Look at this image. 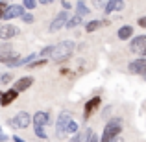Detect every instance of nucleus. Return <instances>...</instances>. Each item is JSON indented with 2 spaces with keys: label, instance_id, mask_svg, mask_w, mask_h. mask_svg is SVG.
<instances>
[{
  "label": "nucleus",
  "instance_id": "nucleus-17",
  "mask_svg": "<svg viewBox=\"0 0 146 142\" xmlns=\"http://www.w3.org/2000/svg\"><path fill=\"white\" fill-rule=\"evenodd\" d=\"M91 13V9L89 7H87V4L85 2H82V0H80V2H76V15H80V17H85V15H89Z\"/></svg>",
  "mask_w": 146,
  "mask_h": 142
},
{
  "label": "nucleus",
  "instance_id": "nucleus-28",
  "mask_svg": "<svg viewBox=\"0 0 146 142\" xmlns=\"http://www.w3.org/2000/svg\"><path fill=\"white\" fill-rule=\"evenodd\" d=\"M85 142H100V139H98L96 133H91V135L87 137V140H85Z\"/></svg>",
  "mask_w": 146,
  "mask_h": 142
},
{
  "label": "nucleus",
  "instance_id": "nucleus-5",
  "mask_svg": "<svg viewBox=\"0 0 146 142\" xmlns=\"http://www.w3.org/2000/svg\"><path fill=\"white\" fill-rule=\"evenodd\" d=\"M68 11H59V13L54 17V20L50 22V26H48V32L50 33H56V32H59L61 28H65L67 26V22H68Z\"/></svg>",
  "mask_w": 146,
  "mask_h": 142
},
{
  "label": "nucleus",
  "instance_id": "nucleus-16",
  "mask_svg": "<svg viewBox=\"0 0 146 142\" xmlns=\"http://www.w3.org/2000/svg\"><path fill=\"white\" fill-rule=\"evenodd\" d=\"M107 24V20H91V22H87L85 24V32H96L98 28H102V26H106Z\"/></svg>",
  "mask_w": 146,
  "mask_h": 142
},
{
  "label": "nucleus",
  "instance_id": "nucleus-1",
  "mask_svg": "<svg viewBox=\"0 0 146 142\" xmlns=\"http://www.w3.org/2000/svg\"><path fill=\"white\" fill-rule=\"evenodd\" d=\"M120 131H122V118L113 116L106 124V127H104V133H102V137H100V142H113L115 139L120 137Z\"/></svg>",
  "mask_w": 146,
  "mask_h": 142
},
{
  "label": "nucleus",
  "instance_id": "nucleus-27",
  "mask_svg": "<svg viewBox=\"0 0 146 142\" xmlns=\"http://www.w3.org/2000/svg\"><path fill=\"white\" fill-rule=\"evenodd\" d=\"M22 20H24L26 24H32V22H33V15L32 13H26L24 17H22Z\"/></svg>",
  "mask_w": 146,
  "mask_h": 142
},
{
  "label": "nucleus",
  "instance_id": "nucleus-8",
  "mask_svg": "<svg viewBox=\"0 0 146 142\" xmlns=\"http://www.w3.org/2000/svg\"><path fill=\"white\" fill-rule=\"evenodd\" d=\"M100 103H102V98H100V96H93V98L85 103V107H83V118H85V120H89L91 114L100 107Z\"/></svg>",
  "mask_w": 146,
  "mask_h": 142
},
{
  "label": "nucleus",
  "instance_id": "nucleus-4",
  "mask_svg": "<svg viewBox=\"0 0 146 142\" xmlns=\"http://www.w3.org/2000/svg\"><path fill=\"white\" fill-rule=\"evenodd\" d=\"M33 122V116L30 113H26V111H19L17 114H15L13 120H9V125H13V127H21V129H26L30 124Z\"/></svg>",
  "mask_w": 146,
  "mask_h": 142
},
{
  "label": "nucleus",
  "instance_id": "nucleus-30",
  "mask_svg": "<svg viewBox=\"0 0 146 142\" xmlns=\"http://www.w3.org/2000/svg\"><path fill=\"white\" fill-rule=\"evenodd\" d=\"M61 6H63V11H68L72 7V2H68V0H63L61 2Z\"/></svg>",
  "mask_w": 146,
  "mask_h": 142
},
{
  "label": "nucleus",
  "instance_id": "nucleus-9",
  "mask_svg": "<svg viewBox=\"0 0 146 142\" xmlns=\"http://www.w3.org/2000/svg\"><path fill=\"white\" fill-rule=\"evenodd\" d=\"M17 98H19L17 90H15V89H7V90H4V92H0V105L7 107V105H11Z\"/></svg>",
  "mask_w": 146,
  "mask_h": 142
},
{
  "label": "nucleus",
  "instance_id": "nucleus-11",
  "mask_svg": "<svg viewBox=\"0 0 146 142\" xmlns=\"http://www.w3.org/2000/svg\"><path fill=\"white\" fill-rule=\"evenodd\" d=\"M19 55L15 52H2L0 53V63L7 65V67H19Z\"/></svg>",
  "mask_w": 146,
  "mask_h": 142
},
{
  "label": "nucleus",
  "instance_id": "nucleus-15",
  "mask_svg": "<svg viewBox=\"0 0 146 142\" xmlns=\"http://www.w3.org/2000/svg\"><path fill=\"white\" fill-rule=\"evenodd\" d=\"M117 35H118V39H120V41H128V39H133V26H129V24L122 26V28H120V30L117 32Z\"/></svg>",
  "mask_w": 146,
  "mask_h": 142
},
{
  "label": "nucleus",
  "instance_id": "nucleus-23",
  "mask_svg": "<svg viewBox=\"0 0 146 142\" xmlns=\"http://www.w3.org/2000/svg\"><path fill=\"white\" fill-rule=\"evenodd\" d=\"M11 79H13V76H11L9 72H6V74H0V83H2V85H7Z\"/></svg>",
  "mask_w": 146,
  "mask_h": 142
},
{
  "label": "nucleus",
  "instance_id": "nucleus-31",
  "mask_svg": "<svg viewBox=\"0 0 146 142\" xmlns=\"http://www.w3.org/2000/svg\"><path fill=\"white\" fill-rule=\"evenodd\" d=\"M137 24H139L141 28H146V15H144V17H141L139 20H137Z\"/></svg>",
  "mask_w": 146,
  "mask_h": 142
},
{
  "label": "nucleus",
  "instance_id": "nucleus-32",
  "mask_svg": "<svg viewBox=\"0 0 146 142\" xmlns=\"http://www.w3.org/2000/svg\"><path fill=\"white\" fill-rule=\"evenodd\" d=\"M122 7H124V2H118V4H117V11H120Z\"/></svg>",
  "mask_w": 146,
  "mask_h": 142
},
{
  "label": "nucleus",
  "instance_id": "nucleus-29",
  "mask_svg": "<svg viewBox=\"0 0 146 142\" xmlns=\"http://www.w3.org/2000/svg\"><path fill=\"white\" fill-rule=\"evenodd\" d=\"M9 140V137H7V133H4V129L0 127V142H7Z\"/></svg>",
  "mask_w": 146,
  "mask_h": 142
},
{
  "label": "nucleus",
  "instance_id": "nucleus-2",
  "mask_svg": "<svg viewBox=\"0 0 146 142\" xmlns=\"http://www.w3.org/2000/svg\"><path fill=\"white\" fill-rule=\"evenodd\" d=\"M74 48H76L74 41H61V43H57L56 46H54L52 55H50V57H52L54 61H67L68 57L72 55Z\"/></svg>",
  "mask_w": 146,
  "mask_h": 142
},
{
  "label": "nucleus",
  "instance_id": "nucleus-10",
  "mask_svg": "<svg viewBox=\"0 0 146 142\" xmlns=\"http://www.w3.org/2000/svg\"><path fill=\"white\" fill-rule=\"evenodd\" d=\"M32 85H33V78H32V76H22V78H19L17 81H15L13 89L21 94V92H24V90H28Z\"/></svg>",
  "mask_w": 146,
  "mask_h": 142
},
{
  "label": "nucleus",
  "instance_id": "nucleus-36",
  "mask_svg": "<svg viewBox=\"0 0 146 142\" xmlns=\"http://www.w3.org/2000/svg\"><path fill=\"white\" fill-rule=\"evenodd\" d=\"M113 142H124V140H122V137H118V139H115Z\"/></svg>",
  "mask_w": 146,
  "mask_h": 142
},
{
  "label": "nucleus",
  "instance_id": "nucleus-33",
  "mask_svg": "<svg viewBox=\"0 0 146 142\" xmlns=\"http://www.w3.org/2000/svg\"><path fill=\"white\" fill-rule=\"evenodd\" d=\"M13 142H24V140H22L21 137H17V135H15V137H13Z\"/></svg>",
  "mask_w": 146,
  "mask_h": 142
},
{
  "label": "nucleus",
  "instance_id": "nucleus-22",
  "mask_svg": "<svg viewBox=\"0 0 146 142\" xmlns=\"http://www.w3.org/2000/svg\"><path fill=\"white\" fill-rule=\"evenodd\" d=\"M33 131H35L37 139H46V131H44V127H37V125H33Z\"/></svg>",
  "mask_w": 146,
  "mask_h": 142
},
{
  "label": "nucleus",
  "instance_id": "nucleus-20",
  "mask_svg": "<svg viewBox=\"0 0 146 142\" xmlns=\"http://www.w3.org/2000/svg\"><path fill=\"white\" fill-rule=\"evenodd\" d=\"M67 133H70V135H78V133H80V124L74 120V118H72L70 124L67 125Z\"/></svg>",
  "mask_w": 146,
  "mask_h": 142
},
{
  "label": "nucleus",
  "instance_id": "nucleus-26",
  "mask_svg": "<svg viewBox=\"0 0 146 142\" xmlns=\"http://www.w3.org/2000/svg\"><path fill=\"white\" fill-rule=\"evenodd\" d=\"M9 7V4H6V2H0V18L4 17V13H6V9Z\"/></svg>",
  "mask_w": 146,
  "mask_h": 142
},
{
  "label": "nucleus",
  "instance_id": "nucleus-14",
  "mask_svg": "<svg viewBox=\"0 0 146 142\" xmlns=\"http://www.w3.org/2000/svg\"><path fill=\"white\" fill-rule=\"evenodd\" d=\"M48 113H44V111H37L35 114H33V125H37V127H44V125L48 124Z\"/></svg>",
  "mask_w": 146,
  "mask_h": 142
},
{
  "label": "nucleus",
  "instance_id": "nucleus-6",
  "mask_svg": "<svg viewBox=\"0 0 146 142\" xmlns=\"http://www.w3.org/2000/svg\"><path fill=\"white\" fill-rule=\"evenodd\" d=\"M128 70L131 72V74L143 76V78L146 79V59L144 57H137L135 61H131V63L128 65Z\"/></svg>",
  "mask_w": 146,
  "mask_h": 142
},
{
  "label": "nucleus",
  "instance_id": "nucleus-21",
  "mask_svg": "<svg viewBox=\"0 0 146 142\" xmlns=\"http://www.w3.org/2000/svg\"><path fill=\"white\" fill-rule=\"evenodd\" d=\"M52 50H54V46H44L43 50H41V52H37V53H39L41 59H46L48 55H52Z\"/></svg>",
  "mask_w": 146,
  "mask_h": 142
},
{
  "label": "nucleus",
  "instance_id": "nucleus-35",
  "mask_svg": "<svg viewBox=\"0 0 146 142\" xmlns=\"http://www.w3.org/2000/svg\"><path fill=\"white\" fill-rule=\"evenodd\" d=\"M141 55H143V57H144V59H146V44H144V48H143V52H141Z\"/></svg>",
  "mask_w": 146,
  "mask_h": 142
},
{
  "label": "nucleus",
  "instance_id": "nucleus-18",
  "mask_svg": "<svg viewBox=\"0 0 146 142\" xmlns=\"http://www.w3.org/2000/svg\"><path fill=\"white\" fill-rule=\"evenodd\" d=\"M80 24H82V17H80V15H72V17L68 18V22H67L65 28L72 30V28H76V26H80Z\"/></svg>",
  "mask_w": 146,
  "mask_h": 142
},
{
  "label": "nucleus",
  "instance_id": "nucleus-24",
  "mask_svg": "<svg viewBox=\"0 0 146 142\" xmlns=\"http://www.w3.org/2000/svg\"><path fill=\"white\" fill-rule=\"evenodd\" d=\"M35 6H37L35 0H24V2H22V7H24V9H30V11H32Z\"/></svg>",
  "mask_w": 146,
  "mask_h": 142
},
{
  "label": "nucleus",
  "instance_id": "nucleus-7",
  "mask_svg": "<svg viewBox=\"0 0 146 142\" xmlns=\"http://www.w3.org/2000/svg\"><path fill=\"white\" fill-rule=\"evenodd\" d=\"M26 13H28V11L22 7V4H13V6H9V7L6 9L2 20H11V18H15V17H21V18H22Z\"/></svg>",
  "mask_w": 146,
  "mask_h": 142
},
{
  "label": "nucleus",
  "instance_id": "nucleus-19",
  "mask_svg": "<svg viewBox=\"0 0 146 142\" xmlns=\"http://www.w3.org/2000/svg\"><path fill=\"white\" fill-rule=\"evenodd\" d=\"M117 4H118V0H107L106 7H104V13L109 15V13H113V11H117Z\"/></svg>",
  "mask_w": 146,
  "mask_h": 142
},
{
  "label": "nucleus",
  "instance_id": "nucleus-3",
  "mask_svg": "<svg viewBox=\"0 0 146 142\" xmlns=\"http://www.w3.org/2000/svg\"><path fill=\"white\" fill-rule=\"evenodd\" d=\"M72 120V113H68V111H63V113L57 116V122H56V135L59 137H65L67 135V125L70 124Z\"/></svg>",
  "mask_w": 146,
  "mask_h": 142
},
{
  "label": "nucleus",
  "instance_id": "nucleus-34",
  "mask_svg": "<svg viewBox=\"0 0 146 142\" xmlns=\"http://www.w3.org/2000/svg\"><path fill=\"white\" fill-rule=\"evenodd\" d=\"M39 4H41V6H48V4H50V0H41Z\"/></svg>",
  "mask_w": 146,
  "mask_h": 142
},
{
  "label": "nucleus",
  "instance_id": "nucleus-12",
  "mask_svg": "<svg viewBox=\"0 0 146 142\" xmlns=\"http://www.w3.org/2000/svg\"><path fill=\"white\" fill-rule=\"evenodd\" d=\"M144 44H146V35H135L131 39V43H129V50H131V52L141 53V52H143V48H144Z\"/></svg>",
  "mask_w": 146,
  "mask_h": 142
},
{
  "label": "nucleus",
  "instance_id": "nucleus-25",
  "mask_svg": "<svg viewBox=\"0 0 146 142\" xmlns=\"http://www.w3.org/2000/svg\"><path fill=\"white\" fill-rule=\"evenodd\" d=\"M43 65H46V59H39V61H33V63L30 65V68H37V67H43Z\"/></svg>",
  "mask_w": 146,
  "mask_h": 142
},
{
  "label": "nucleus",
  "instance_id": "nucleus-13",
  "mask_svg": "<svg viewBox=\"0 0 146 142\" xmlns=\"http://www.w3.org/2000/svg\"><path fill=\"white\" fill-rule=\"evenodd\" d=\"M19 33V30L15 28V26H11V24H2L0 26V39H13L15 35Z\"/></svg>",
  "mask_w": 146,
  "mask_h": 142
}]
</instances>
